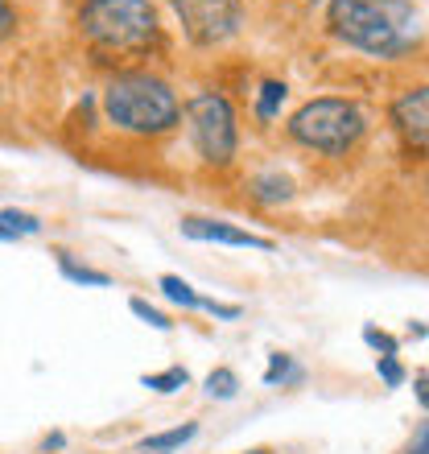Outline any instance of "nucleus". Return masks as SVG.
Returning <instances> with one entry per match:
<instances>
[{
	"mask_svg": "<svg viewBox=\"0 0 429 454\" xmlns=\"http://www.w3.org/2000/svg\"><path fill=\"white\" fill-rule=\"evenodd\" d=\"M0 223H9L12 231H17V239H21V236H37V231H42V219L29 215V211H17V207L0 211Z\"/></svg>",
	"mask_w": 429,
	"mask_h": 454,
	"instance_id": "nucleus-17",
	"label": "nucleus"
},
{
	"mask_svg": "<svg viewBox=\"0 0 429 454\" xmlns=\"http://www.w3.org/2000/svg\"><path fill=\"white\" fill-rule=\"evenodd\" d=\"M0 239H4V244H9V239H17V231H12L9 223H0Z\"/></svg>",
	"mask_w": 429,
	"mask_h": 454,
	"instance_id": "nucleus-26",
	"label": "nucleus"
},
{
	"mask_svg": "<svg viewBox=\"0 0 429 454\" xmlns=\"http://www.w3.org/2000/svg\"><path fill=\"white\" fill-rule=\"evenodd\" d=\"M236 393H239V376L231 368H214L211 376H207V396H214V401H231Z\"/></svg>",
	"mask_w": 429,
	"mask_h": 454,
	"instance_id": "nucleus-16",
	"label": "nucleus"
},
{
	"mask_svg": "<svg viewBox=\"0 0 429 454\" xmlns=\"http://www.w3.org/2000/svg\"><path fill=\"white\" fill-rule=\"evenodd\" d=\"M405 454H429V418L417 421V430H413V438H409Z\"/></svg>",
	"mask_w": 429,
	"mask_h": 454,
	"instance_id": "nucleus-22",
	"label": "nucleus"
},
{
	"mask_svg": "<svg viewBox=\"0 0 429 454\" xmlns=\"http://www.w3.org/2000/svg\"><path fill=\"white\" fill-rule=\"evenodd\" d=\"M104 116L129 137H169L182 124V99L149 71H116L104 87Z\"/></svg>",
	"mask_w": 429,
	"mask_h": 454,
	"instance_id": "nucleus-2",
	"label": "nucleus"
},
{
	"mask_svg": "<svg viewBox=\"0 0 429 454\" xmlns=\"http://www.w3.org/2000/svg\"><path fill=\"white\" fill-rule=\"evenodd\" d=\"M182 236H186V239H199V244H223V248L273 252V239L256 236V231H244V227H236V223H223V219L186 215V219H182Z\"/></svg>",
	"mask_w": 429,
	"mask_h": 454,
	"instance_id": "nucleus-8",
	"label": "nucleus"
},
{
	"mask_svg": "<svg viewBox=\"0 0 429 454\" xmlns=\"http://www.w3.org/2000/svg\"><path fill=\"white\" fill-rule=\"evenodd\" d=\"M199 434V426L194 421H186V426H174V430H161V434H149L141 442V450L149 454H169V450H178V446H186Z\"/></svg>",
	"mask_w": 429,
	"mask_h": 454,
	"instance_id": "nucleus-10",
	"label": "nucleus"
},
{
	"mask_svg": "<svg viewBox=\"0 0 429 454\" xmlns=\"http://www.w3.org/2000/svg\"><path fill=\"white\" fill-rule=\"evenodd\" d=\"M244 454H273V450H264V446H256V450H244Z\"/></svg>",
	"mask_w": 429,
	"mask_h": 454,
	"instance_id": "nucleus-27",
	"label": "nucleus"
},
{
	"mask_svg": "<svg viewBox=\"0 0 429 454\" xmlns=\"http://www.w3.org/2000/svg\"><path fill=\"white\" fill-rule=\"evenodd\" d=\"M186 124H191V141L199 149L207 166L223 169L236 161L239 153V124H236V108L223 91H194L186 99Z\"/></svg>",
	"mask_w": 429,
	"mask_h": 454,
	"instance_id": "nucleus-5",
	"label": "nucleus"
},
{
	"mask_svg": "<svg viewBox=\"0 0 429 454\" xmlns=\"http://www.w3.org/2000/svg\"><path fill=\"white\" fill-rule=\"evenodd\" d=\"M376 372H380V380L388 384V388H401V384H405V368H401L396 356H380L376 359Z\"/></svg>",
	"mask_w": 429,
	"mask_h": 454,
	"instance_id": "nucleus-20",
	"label": "nucleus"
},
{
	"mask_svg": "<svg viewBox=\"0 0 429 454\" xmlns=\"http://www.w3.org/2000/svg\"><path fill=\"white\" fill-rule=\"evenodd\" d=\"M42 446H46V450H62V446H66V438H62V434H50Z\"/></svg>",
	"mask_w": 429,
	"mask_h": 454,
	"instance_id": "nucleus-25",
	"label": "nucleus"
},
{
	"mask_svg": "<svg viewBox=\"0 0 429 454\" xmlns=\"http://www.w3.org/2000/svg\"><path fill=\"white\" fill-rule=\"evenodd\" d=\"M199 310L214 314V318H223V323H236L239 318V306H227V301H214V298H203L199 301Z\"/></svg>",
	"mask_w": 429,
	"mask_h": 454,
	"instance_id": "nucleus-21",
	"label": "nucleus"
},
{
	"mask_svg": "<svg viewBox=\"0 0 429 454\" xmlns=\"http://www.w3.org/2000/svg\"><path fill=\"white\" fill-rule=\"evenodd\" d=\"M157 289H161V294H166L174 306H182V310H199V301H203L199 294H194L191 281H182L178 273H166L161 281H157Z\"/></svg>",
	"mask_w": 429,
	"mask_h": 454,
	"instance_id": "nucleus-12",
	"label": "nucleus"
},
{
	"mask_svg": "<svg viewBox=\"0 0 429 454\" xmlns=\"http://www.w3.org/2000/svg\"><path fill=\"white\" fill-rule=\"evenodd\" d=\"M425 199H429V178H425Z\"/></svg>",
	"mask_w": 429,
	"mask_h": 454,
	"instance_id": "nucleus-28",
	"label": "nucleus"
},
{
	"mask_svg": "<svg viewBox=\"0 0 429 454\" xmlns=\"http://www.w3.org/2000/svg\"><path fill=\"white\" fill-rule=\"evenodd\" d=\"M306 372L293 364V356H285V351H273L269 356V372H264V384L273 388V384H298Z\"/></svg>",
	"mask_w": 429,
	"mask_h": 454,
	"instance_id": "nucleus-13",
	"label": "nucleus"
},
{
	"mask_svg": "<svg viewBox=\"0 0 429 454\" xmlns=\"http://www.w3.org/2000/svg\"><path fill=\"white\" fill-rule=\"evenodd\" d=\"M363 343L371 347V351H380V356H396V351H401V343H396L393 335H388V331H380V326H363Z\"/></svg>",
	"mask_w": 429,
	"mask_h": 454,
	"instance_id": "nucleus-19",
	"label": "nucleus"
},
{
	"mask_svg": "<svg viewBox=\"0 0 429 454\" xmlns=\"http://www.w3.org/2000/svg\"><path fill=\"white\" fill-rule=\"evenodd\" d=\"M289 96V87L285 83H277V79H269V83L261 87V96H256V116L269 124V120H277V112H281V104H285Z\"/></svg>",
	"mask_w": 429,
	"mask_h": 454,
	"instance_id": "nucleus-14",
	"label": "nucleus"
},
{
	"mask_svg": "<svg viewBox=\"0 0 429 454\" xmlns=\"http://www.w3.org/2000/svg\"><path fill=\"white\" fill-rule=\"evenodd\" d=\"M129 310L136 314L141 323H149V326H153V331H169V326H174V323H169V318H166V314L157 310V306H149V301H144V298H132V301H129Z\"/></svg>",
	"mask_w": 429,
	"mask_h": 454,
	"instance_id": "nucleus-18",
	"label": "nucleus"
},
{
	"mask_svg": "<svg viewBox=\"0 0 429 454\" xmlns=\"http://www.w3.org/2000/svg\"><path fill=\"white\" fill-rule=\"evenodd\" d=\"M248 194L264 207H277V203H289V199H293V182H289L285 174H256V178L248 182Z\"/></svg>",
	"mask_w": 429,
	"mask_h": 454,
	"instance_id": "nucleus-9",
	"label": "nucleus"
},
{
	"mask_svg": "<svg viewBox=\"0 0 429 454\" xmlns=\"http://www.w3.org/2000/svg\"><path fill=\"white\" fill-rule=\"evenodd\" d=\"M326 25L343 46L371 59H396L409 50L413 0H331Z\"/></svg>",
	"mask_w": 429,
	"mask_h": 454,
	"instance_id": "nucleus-3",
	"label": "nucleus"
},
{
	"mask_svg": "<svg viewBox=\"0 0 429 454\" xmlns=\"http://www.w3.org/2000/svg\"><path fill=\"white\" fill-rule=\"evenodd\" d=\"M74 25L99 59H144L161 46V12L153 0H83Z\"/></svg>",
	"mask_w": 429,
	"mask_h": 454,
	"instance_id": "nucleus-1",
	"label": "nucleus"
},
{
	"mask_svg": "<svg viewBox=\"0 0 429 454\" xmlns=\"http://www.w3.org/2000/svg\"><path fill=\"white\" fill-rule=\"evenodd\" d=\"M58 269H62V277H66V281H74V286H96V289L112 286V277H107V273L87 269V264H74L71 252H58Z\"/></svg>",
	"mask_w": 429,
	"mask_h": 454,
	"instance_id": "nucleus-11",
	"label": "nucleus"
},
{
	"mask_svg": "<svg viewBox=\"0 0 429 454\" xmlns=\"http://www.w3.org/2000/svg\"><path fill=\"white\" fill-rule=\"evenodd\" d=\"M17 34V12H12V0H0V42H9Z\"/></svg>",
	"mask_w": 429,
	"mask_h": 454,
	"instance_id": "nucleus-23",
	"label": "nucleus"
},
{
	"mask_svg": "<svg viewBox=\"0 0 429 454\" xmlns=\"http://www.w3.org/2000/svg\"><path fill=\"white\" fill-rule=\"evenodd\" d=\"M144 388H153V393H178L191 384V372L186 368H166V372H153V376H141Z\"/></svg>",
	"mask_w": 429,
	"mask_h": 454,
	"instance_id": "nucleus-15",
	"label": "nucleus"
},
{
	"mask_svg": "<svg viewBox=\"0 0 429 454\" xmlns=\"http://www.w3.org/2000/svg\"><path fill=\"white\" fill-rule=\"evenodd\" d=\"M363 132H368L363 108L355 99H343V96L310 99V104H301L289 116V137L301 149H314V153H326V157H347Z\"/></svg>",
	"mask_w": 429,
	"mask_h": 454,
	"instance_id": "nucleus-4",
	"label": "nucleus"
},
{
	"mask_svg": "<svg viewBox=\"0 0 429 454\" xmlns=\"http://www.w3.org/2000/svg\"><path fill=\"white\" fill-rule=\"evenodd\" d=\"M393 129L401 132V141L429 153V87H413L405 96L393 99Z\"/></svg>",
	"mask_w": 429,
	"mask_h": 454,
	"instance_id": "nucleus-7",
	"label": "nucleus"
},
{
	"mask_svg": "<svg viewBox=\"0 0 429 454\" xmlns=\"http://www.w3.org/2000/svg\"><path fill=\"white\" fill-rule=\"evenodd\" d=\"M186 42L199 50H214L231 42L244 25V0H174Z\"/></svg>",
	"mask_w": 429,
	"mask_h": 454,
	"instance_id": "nucleus-6",
	"label": "nucleus"
},
{
	"mask_svg": "<svg viewBox=\"0 0 429 454\" xmlns=\"http://www.w3.org/2000/svg\"><path fill=\"white\" fill-rule=\"evenodd\" d=\"M413 396H417V405L429 413V376H417V380H413Z\"/></svg>",
	"mask_w": 429,
	"mask_h": 454,
	"instance_id": "nucleus-24",
	"label": "nucleus"
}]
</instances>
